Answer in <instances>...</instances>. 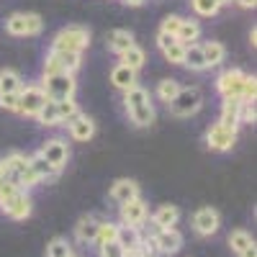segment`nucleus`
<instances>
[{"instance_id":"b1692460","label":"nucleus","mask_w":257,"mask_h":257,"mask_svg":"<svg viewBox=\"0 0 257 257\" xmlns=\"http://www.w3.org/2000/svg\"><path fill=\"white\" fill-rule=\"evenodd\" d=\"M111 82H113L116 90L126 93L128 88H134V85H137V72L128 70L126 64H116V67L111 70Z\"/></svg>"},{"instance_id":"e433bc0d","label":"nucleus","mask_w":257,"mask_h":257,"mask_svg":"<svg viewBox=\"0 0 257 257\" xmlns=\"http://www.w3.org/2000/svg\"><path fill=\"white\" fill-rule=\"evenodd\" d=\"M0 108L11 111V113H18V93H3L0 95Z\"/></svg>"},{"instance_id":"4c0bfd02","label":"nucleus","mask_w":257,"mask_h":257,"mask_svg":"<svg viewBox=\"0 0 257 257\" xmlns=\"http://www.w3.org/2000/svg\"><path fill=\"white\" fill-rule=\"evenodd\" d=\"M180 21H183V16H167V18L162 21L160 31H165V34H170V36H175L178 29H180Z\"/></svg>"},{"instance_id":"c9c22d12","label":"nucleus","mask_w":257,"mask_h":257,"mask_svg":"<svg viewBox=\"0 0 257 257\" xmlns=\"http://www.w3.org/2000/svg\"><path fill=\"white\" fill-rule=\"evenodd\" d=\"M70 252H72V244L64 239V237H54L47 244V257H67Z\"/></svg>"},{"instance_id":"72a5a7b5","label":"nucleus","mask_w":257,"mask_h":257,"mask_svg":"<svg viewBox=\"0 0 257 257\" xmlns=\"http://www.w3.org/2000/svg\"><path fill=\"white\" fill-rule=\"evenodd\" d=\"M36 121H39L41 126H47V128L59 126V118H57V100H47L44 108L36 113Z\"/></svg>"},{"instance_id":"6ab92c4d","label":"nucleus","mask_w":257,"mask_h":257,"mask_svg":"<svg viewBox=\"0 0 257 257\" xmlns=\"http://www.w3.org/2000/svg\"><path fill=\"white\" fill-rule=\"evenodd\" d=\"M149 221H152L155 229H170L180 221V208L173 206V203H165L155 213H149Z\"/></svg>"},{"instance_id":"c03bdc74","label":"nucleus","mask_w":257,"mask_h":257,"mask_svg":"<svg viewBox=\"0 0 257 257\" xmlns=\"http://www.w3.org/2000/svg\"><path fill=\"white\" fill-rule=\"evenodd\" d=\"M239 257H257V247H254V244H249L247 249H242V252H239Z\"/></svg>"},{"instance_id":"5701e85b","label":"nucleus","mask_w":257,"mask_h":257,"mask_svg":"<svg viewBox=\"0 0 257 257\" xmlns=\"http://www.w3.org/2000/svg\"><path fill=\"white\" fill-rule=\"evenodd\" d=\"M201 34H203V29H201V24H198L196 18H183L175 39L180 41L183 47H188V44H196V41L201 39Z\"/></svg>"},{"instance_id":"a19ab883","label":"nucleus","mask_w":257,"mask_h":257,"mask_svg":"<svg viewBox=\"0 0 257 257\" xmlns=\"http://www.w3.org/2000/svg\"><path fill=\"white\" fill-rule=\"evenodd\" d=\"M16 190H21L13 180H8V178H0V201H6V198H11Z\"/></svg>"},{"instance_id":"f03ea898","label":"nucleus","mask_w":257,"mask_h":257,"mask_svg":"<svg viewBox=\"0 0 257 257\" xmlns=\"http://www.w3.org/2000/svg\"><path fill=\"white\" fill-rule=\"evenodd\" d=\"M90 47V31L85 26H64L54 34L49 49H57V52H77L82 54L85 49Z\"/></svg>"},{"instance_id":"412c9836","label":"nucleus","mask_w":257,"mask_h":257,"mask_svg":"<svg viewBox=\"0 0 257 257\" xmlns=\"http://www.w3.org/2000/svg\"><path fill=\"white\" fill-rule=\"evenodd\" d=\"M98 224L100 219H95L93 213H88V216H82L75 226V239L80 244H95V237H98Z\"/></svg>"},{"instance_id":"ddd939ff","label":"nucleus","mask_w":257,"mask_h":257,"mask_svg":"<svg viewBox=\"0 0 257 257\" xmlns=\"http://www.w3.org/2000/svg\"><path fill=\"white\" fill-rule=\"evenodd\" d=\"M152 244H155V252H160V254H178L180 247H183V234L175 226L155 229L152 231Z\"/></svg>"},{"instance_id":"ea45409f","label":"nucleus","mask_w":257,"mask_h":257,"mask_svg":"<svg viewBox=\"0 0 257 257\" xmlns=\"http://www.w3.org/2000/svg\"><path fill=\"white\" fill-rule=\"evenodd\" d=\"M98 252H100V257H126V254H123V249H121L116 242L100 244V247H98Z\"/></svg>"},{"instance_id":"c85d7f7f","label":"nucleus","mask_w":257,"mask_h":257,"mask_svg":"<svg viewBox=\"0 0 257 257\" xmlns=\"http://www.w3.org/2000/svg\"><path fill=\"white\" fill-rule=\"evenodd\" d=\"M121 64H126L128 70H134V72H139L144 64H147V52L142 49V47H128L123 54H121Z\"/></svg>"},{"instance_id":"c756f323","label":"nucleus","mask_w":257,"mask_h":257,"mask_svg":"<svg viewBox=\"0 0 257 257\" xmlns=\"http://www.w3.org/2000/svg\"><path fill=\"white\" fill-rule=\"evenodd\" d=\"M178 90H180V82H178L175 77H165V80H160V82H157L155 95H157V100L170 103V100H173V98L178 95Z\"/></svg>"},{"instance_id":"423d86ee","label":"nucleus","mask_w":257,"mask_h":257,"mask_svg":"<svg viewBox=\"0 0 257 257\" xmlns=\"http://www.w3.org/2000/svg\"><path fill=\"white\" fill-rule=\"evenodd\" d=\"M82 64V54L77 52H57V49H49V54L44 57V70L41 75H54V72H70L75 75Z\"/></svg>"},{"instance_id":"2eb2a0df","label":"nucleus","mask_w":257,"mask_h":257,"mask_svg":"<svg viewBox=\"0 0 257 257\" xmlns=\"http://www.w3.org/2000/svg\"><path fill=\"white\" fill-rule=\"evenodd\" d=\"M157 47H160V52L165 54V59H167L170 64H183L185 47L180 44L175 36H170V34L160 31V34H157Z\"/></svg>"},{"instance_id":"09e8293b","label":"nucleus","mask_w":257,"mask_h":257,"mask_svg":"<svg viewBox=\"0 0 257 257\" xmlns=\"http://www.w3.org/2000/svg\"><path fill=\"white\" fill-rule=\"evenodd\" d=\"M0 178H6V170H3V165H0Z\"/></svg>"},{"instance_id":"4be33fe9","label":"nucleus","mask_w":257,"mask_h":257,"mask_svg":"<svg viewBox=\"0 0 257 257\" xmlns=\"http://www.w3.org/2000/svg\"><path fill=\"white\" fill-rule=\"evenodd\" d=\"M183 67L190 70V72H206L208 64H206V57H203V49L201 44H188L185 47V54H183Z\"/></svg>"},{"instance_id":"79ce46f5","label":"nucleus","mask_w":257,"mask_h":257,"mask_svg":"<svg viewBox=\"0 0 257 257\" xmlns=\"http://www.w3.org/2000/svg\"><path fill=\"white\" fill-rule=\"evenodd\" d=\"M254 93H257V80H254V75H247L244 90H242V100H254Z\"/></svg>"},{"instance_id":"7ed1b4c3","label":"nucleus","mask_w":257,"mask_h":257,"mask_svg":"<svg viewBox=\"0 0 257 257\" xmlns=\"http://www.w3.org/2000/svg\"><path fill=\"white\" fill-rule=\"evenodd\" d=\"M41 90L47 93L49 100H64V98H75L77 90V80L70 72H54V75H41Z\"/></svg>"},{"instance_id":"f3484780","label":"nucleus","mask_w":257,"mask_h":257,"mask_svg":"<svg viewBox=\"0 0 257 257\" xmlns=\"http://www.w3.org/2000/svg\"><path fill=\"white\" fill-rule=\"evenodd\" d=\"M108 196H111V201H116V203L121 206V203H126V201H132V198L139 196V185H137V180H132V178H118V180L111 185Z\"/></svg>"},{"instance_id":"f8f14e48","label":"nucleus","mask_w":257,"mask_h":257,"mask_svg":"<svg viewBox=\"0 0 257 257\" xmlns=\"http://www.w3.org/2000/svg\"><path fill=\"white\" fill-rule=\"evenodd\" d=\"M193 231L198 234V237H213V234L219 231L221 226V216H219V211L216 208H211V206H203L198 208L196 213H193Z\"/></svg>"},{"instance_id":"bb28decb","label":"nucleus","mask_w":257,"mask_h":257,"mask_svg":"<svg viewBox=\"0 0 257 257\" xmlns=\"http://www.w3.org/2000/svg\"><path fill=\"white\" fill-rule=\"evenodd\" d=\"M24 77H21L16 70L6 67V70H0V95L3 93H21V88H24Z\"/></svg>"},{"instance_id":"20e7f679","label":"nucleus","mask_w":257,"mask_h":257,"mask_svg":"<svg viewBox=\"0 0 257 257\" xmlns=\"http://www.w3.org/2000/svg\"><path fill=\"white\" fill-rule=\"evenodd\" d=\"M6 31L16 39H24V36H39L44 31V21H41L39 13H11L6 18Z\"/></svg>"},{"instance_id":"7c9ffc66","label":"nucleus","mask_w":257,"mask_h":257,"mask_svg":"<svg viewBox=\"0 0 257 257\" xmlns=\"http://www.w3.org/2000/svg\"><path fill=\"white\" fill-rule=\"evenodd\" d=\"M118 226H121V224H116V221L100 219V224H98V237H95V247H100V244H108V242H116Z\"/></svg>"},{"instance_id":"6e6552de","label":"nucleus","mask_w":257,"mask_h":257,"mask_svg":"<svg viewBox=\"0 0 257 257\" xmlns=\"http://www.w3.org/2000/svg\"><path fill=\"white\" fill-rule=\"evenodd\" d=\"M149 219V206L142 201V196L132 198L121 203V211H118V224L121 226H134V229H142Z\"/></svg>"},{"instance_id":"cd10ccee","label":"nucleus","mask_w":257,"mask_h":257,"mask_svg":"<svg viewBox=\"0 0 257 257\" xmlns=\"http://www.w3.org/2000/svg\"><path fill=\"white\" fill-rule=\"evenodd\" d=\"M203 49V57H206V64H208V70L211 67H219V64L226 59V49L221 41H206V44H201Z\"/></svg>"},{"instance_id":"58836bf2","label":"nucleus","mask_w":257,"mask_h":257,"mask_svg":"<svg viewBox=\"0 0 257 257\" xmlns=\"http://www.w3.org/2000/svg\"><path fill=\"white\" fill-rule=\"evenodd\" d=\"M254 100H242V111H239V121L242 123H254Z\"/></svg>"},{"instance_id":"473e14b6","label":"nucleus","mask_w":257,"mask_h":257,"mask_svg":"<svg viewBox=\"0 0 257 257\" xmlns=\"http://www.w3.org/2000/svg\"><path fill=\"white\" fill-rule=\"evenodd\" d=\"M80 113V105L75 103V98H64V100H57V118H59V126H64L72 116Z\"/></svg>"},{"instance_id":"0eeeda50","label":"nucleus","mask_w":257,"mask_h":257,"mask_svg":"<svg viewBox=\"0 0 257 257\" xmlns=\"http://www.w3.org/2000/svg\"><path fill=\"white\" fill-rule=\"evenodd\" d=\"M0 211H3L8 219H13V221L29 219L31 211H34V201H31V196H29V190H16L11 198L0 201Z\"/></svg>"},{"instance_id":"de8ad7c7","label":"nucleus","mask_w":257,"mask_h":257,"mask_svg":"<svg viewBox=\"0 0 257 257\" xmlns=\"http://www.w3.org/2000/svg\"><path fill=\"white\" fill-rule=\"evenodd\" d=\"M216 3H219V6H231L234 0H216Z\"/></svg>"},{"instance_id":"3c124183","label":"nucleus","mask_w":257,"mask_h":257,"mask_svg":"<svg viewBox=\"0 0 257 257\" xmlns=\"http://www.w3.org/2000/svg\"><path fill=\"white\" fill-rule=\"evenodd\" d=\"M149 257H160V254H149Z\"/></svg>"},{"instance_id":"9d476101","label":"nucleus","mask_w":257,"mask_h":257,"mask_svg":"<svg viewBox=\"0 0 257 257\" xmlns=\"http://www.w3.org/2000/svg\"><path fill=\"white\" fill-rule=\"evenodd\" d=\"M39 155L44 157L54 170L62 173V167L67 165V160H70V144H67V139H62V137H52V139H47L44 144H41Z\"/></svg>"},{"instance_id":"a211bd4d","label":"nucleus","mask_w":257,"mask_h":257,"mask_svg":"<svg viewBox=\"0 0 257 257\" xmlns=\"http://www.w3.org/2000/svg\"><path fill=\"white\" fill-rule=\"evenodd\" d=\"M142 239H144L142 229H134V226H118L116 244H118L123 252H139V254H142Z\"/></svg>"},{"instance_id":"aec40b11","label":"nucleus","mask_w":257,"mask_h":257,"mask_svg":"<svg viewBox=\"0 0 257 257\" xmlns=\"http://www.w3.org/2000/svg\"><path fill=\"white\" fill-rule=\"evenodd\" d=\"M126 116L132 118V123H134V126H139V128L152 126V123H155V118H157L152 100H147V103H139V105H132V108H126Z\"/></svg>"},{"instance_id":"a878e982","label":"nucleus","mask_w":257,"mask_h":257,"mask_svg":"<svg viewBox=\"0 0 257 257\" xmlns=\"http://www.w3.org/2000/svg\"><path fill=\"white\" fill-rule=\"evenodd\" d=\"M29 165H31V170L39 175V180L44 183V180H54L57 175H59V170H54L44 157H41L39 152H34V155H29Z\"/></svg>"},{"instance_id":"f257e3e1","label":"nucleus","mask_w":257,"mask_h":257,"mask_svg":"<svg viewBox=\"0 0 257 257\" xmlns=\"http://www.w3.org/2000/svg\"><path fill=\"white\" fill-rule=\"evenodd\" d=\"M201 108H203V90L198 85H180L178 95L167 103L170 116H175V118H190Z\"/></svg>"},{"instance_id":"39448f33","label":"nucleus","mask_w":257,"mask_h":257,"mask_svg":"<svg viewBox=\"0 0 257 257\" xmlns=\"http://www.w3.org/2000/svg\"><path fill=\"white\" fill-rule=\"evenodd\" d=\"M47 100L49 98H47L44 90H41V85L39 82H29L18 93V113L26 116V118H36V113L44 108Z\"/></svg>"},{"instance_id":"49530a36","label":"nucleus","mask_w":257,"mask_h":257,"mask_svg":"<svg viewBox=\"0 0 257 257\" xmlns=\"http://www.w3.org/2000/svg\"><path fill=\"white\" fill-rule=\"evenodd\" d=\"M254 39H257V31H254V29H252V31H249V44H252V47H254V44H257V41H254Z\"/></svg>"},{"instance_id":"dca6fc26","label":"nucleus","mask_w":257,"mask_h":257,"mask_svg":"<svg viewBox=\"0 0 257 257\" xmlns=\"http://www.w3.org/2000/svg\"><path fill=\"white\" fill-rule=\"evenodd\" d=\"M239 111H242V98H226L224 105H221V116H219V123L231 128V132H239Z\"/></svg>"},{"instance_id":"8fccbe9b","label":"nucleus","mask_w":257,"mask_h":257,"mask_svg":"<svg viewBox=\"0 0 257 257\" xmlns=\"http://www.w3.org/2000/svg\"><path fill=\"white\" fill-rule=\"evenodd\" d=\"M67 257H77V254H75V252H70V254H67Z\"/></svg>"},{"instance_id":"393cba45","label":"nucleus","mask_w":257,"mask_h":257,"mask_svg":"<svg viewBox=\"0 0 257 257\" xmlns=\"http://www.w3.org/2000/svg\"><path fill=\"white\" fill-rule=\"evenodd\" d=\"M128 47H134V34L132 31H126V29H116V31H111L108 34V49L113 52V54H123Z\"/></svg>"},{"instance_id":"f704fd0d","label":"nucleus","mask_w":257,"mask_h":257,"mask_svg":"<svg viewBox=\"0 0 257 257\" xmlns=\"http://www.w3.org/2000/svg\"><path fill=\"white\" fill-rule=\"evenodd\" d=\"M249 244H254V239H252V234L249 231H244V229H234L231 234H229V247L234 249V252H242V249H247Z\"/></svg>"},{"instance_id":"2f4dec72","label":"nucleus","mask_w":257,"mask_h":257,"mask_svg":"<svg viewBox=\"0 0 257 257\" xmlns=\"http://www.w3.org/2000/svg\"><path fill=\"white\" fill-rule=\"evenodd\" d=\"M188 6H190L193 13L201 16V18H213L221 11V6L216 3V0H188Z\"/></svg>"},{"instance_id":"9b49d317","label":"nucleus","mask_w":257,"mask_h":257,"mask_svg":"<svg viewBox=\"0 0 257 257\" xmlns=\"http://www.w3.org/2000/svg\"><path fill=\"white\" fill-rule=\"evenodd\" d=\"M234 144H237V132L221 126L219 121L206 128V147L211 149V152H229Z\"/></svg>"},{"instance_id":"a18cd8bd","label":"nucleus","mask_w":257,"mask_h":257,"mask_svg":"<svg viewBox=\"0 0 257 257\" xmlns=\"http://www.w3.org/2000/svg\"><path fill=\"white\" fill-rule=\"evenodd\" d=\"M121 3L128 8H139V6H144V0H121Z\"/></svg>"},{"instance_id":"1a4fd4ad","label":"nucleus","mask_w":257,"mask_h":257,"mask_svg":"<svg viewBox=\"0 0 257 257\" xmlns=\"http://www.w3.org/2000/svg\"><path fill=\"white\" fill-rule=\"evenodd\" d=\"M244 80H247V72H242L239 67L224 70V72L216 77V90H219V95H221L224 100H226V98H242Z\"/></svg>"},{"instance_id":"4468645a","label":"nucleus","mask_w":257,"mask_h":257,"mask_svg":"<svg viewBox=\"0 0 257 257\" xmlns=\"http://www.w3.org/2000/svg\"><path fill=\"white\" fill-rule=\"evenodd\" d=\"M64 126H67V132H70V139H75V142H90L95 137V121L88 113L72 116Z\"/></svg>"},{"instance_id":"37998d69","label":"nucleus","mask_w":257,"mask_h":257,"mask_svg":"<svg viewBox=\"0 0 257 257\" xmlns=\"http://www.w3.org/2000/svg\"><path fill=\"white\" fill-rule=\"evenodd\" d=\"M234 3H237L239 8H244V11H252L257 6V0H234Z\"/></svg>"}]
</instances>
